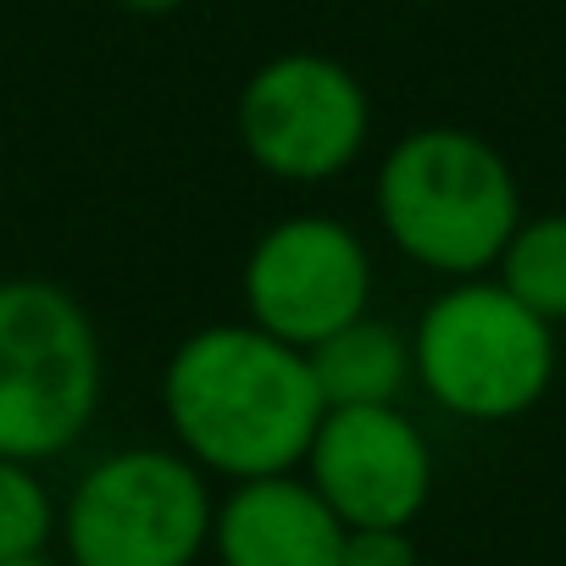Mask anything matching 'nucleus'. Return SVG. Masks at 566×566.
<instances>
[{"label": "nucleus", "mask_w": 566, "mask_h": 566, "mask_svg": "<svg viewBox=\"0 0 566 566\" xmlns=\"http://www.w3.org/2000/svg\"><path fill=\"white\" fill-rule=\"evenodd\" d=\"M123 12H134V18H172V12H184L189 0H117Z\"/></svg>", "instance_id": "4468645a"}, {"label": "nucleus", "mask_w": 566, "mask_h": 566, "mask_svg": "<svg viewBox=\"0 0 566 566\" xmlns=\"http://www.w3.org/2000/svg\"><path fill=\"white\" fill-rule=\"evenodd\" d=\"M244 156L277 184H334L345 178L373 139L367 84L323 51H277L266 56L233 106Z\"/></svg>", "instance_id": "423d86ee"}, {"label": "nucleus", "mask_w": 566, "mask_h": 566, "mask_svg": "<svg viewBox=\"0 0 566 566\" xmlns=\"http://www.w3.org/2000/svg\"><path fill=\"white\" fill-rule=\"evenodd\" d=\"M422 395L461 422H516L555 384V328L500 277H455L411 328Z\"/></svg>", "instance_id": "20e7f679"}, {"label": "nucleus", "mask_w": 566, "mask_h": 566, "mask_svg": "<svg viewBox=\"0 0 566 566\" xmlns=\"http://www.w3.org/2000/svg\"><path fill=\"white\" fill-rule=\"evenodd\" d=\"M301 472L345 527H411L433 494V444L406 406H334Z\"/></svg>", "instance_id": "6e6552de"}, {"label": "nucleus", "mask_w": 566, "mask_h": 566, "mask_svg": "<svg viewBox=\"0 0 566 566\" xmlns=\"http://www.w3.org/2000/svg\"><path fill=\"white\" fill-rule=\"evenodd\" d=\"M494 277L533 317L560 328L566 323V211L522 217L494 261Z\"/></svg>", "instance_id": "9b49d317"}, {"label": "nucleus", "mask_w": 566, "mask_h": 566, "mask_svg": "<svg viewBox=\"0 0 566 566\" xmlns=\"http://www.w3.org/2000/svg\"><path fill=\"white\" fill-rule=\"evenodd\" d=\"M217 489L178 444L106 450L62 500L67 566H200L211 555Z\"/></svg>", "instance_id": "39448f33"}, {"label": "nucleus", "mask_w": 566, "mask_h": 566, "mask_svg": "<svg viewBox=\"0 0 566 566\" xmlns=\"http://www.w3.org/2000/svg\"><path fill=\"white\" fill-rule=\"evenodd\" d=\"M312 378L323 406H400V395L417 384L411 367V334H400L384 317H356L339 334H328L323 345L306 350Z\"/></svg>", "instance_id": "9d476101"}, {"label": "nucleus", "mask_w": 566, "mask_h": 566, "mask_svg": "<svg viewBox=\"0 0 566 566\" xmlns=\"http://www.w3.org/2000/svg\"><path fill=\"white\" fill-rule=\"evenodd\" d=\"M373 290L378 272L367 239L328 211H295L272 222L239 272L244 323L295 350H312L345 323L367 317Z\"/></svg>", "instance_id": "0eeeda50"}, {"label": "nucleus", "mask_w": 566, "mask_h": 566, "mask_svg": "<svg viewBox=\"0 0 566 566\" xmlns=\"http://www.w3.org/2000/svg\"><path fill=\"white\" fill-rule=\"evenodd\" d=\"M323 411L306 350L244 317L195 328L161 367V417L172 444L222 483L301 472Z\"/></svg>", "instance_id": "f257e3e1"}, {"label": "nucleus", "mask_w": 566, "mask_h": 566, "mask_svg": "<svg viewBox=\"0 0 566 566\" xmlns=\"http://www.w3.org/2000/svg\"><path fill=\"white\" fill-rule=\"evenodd\" d=\"M373 217L411 266L455 283L494 272L527 211L511 161L483 134L428 123L400 134L378 161Z\"/></svg>", "instance_id": "f03ea898"}, {"label": "nucleus", "mask_w": 566, "mask_h": 566, "mask_svg": "<svg viewBox=\"0 0 566 566\" xmlns=\"http://www.w3.org/2000/svg\"><path fill=\"white\" fill-rule=\"evenodd\" d=\"M345 533L306 472H272L217 494L211 555L217 566H339Z\"/></svg>", "instance_id": "1a4fd4ad"}, {"label": "nucleus", "mask_w": 566, "mask_h": 566, "mask_svg": "<svg viewBox=\"0 0 566 566\" xmlns=\"http://www.w3.org/2000/svg\"><path fill=\"white\" fill-rule=\"evenodd\" d=\"M339 566H422L411 527H350Z\"/></svg>", "instance_id": "ddd939ff"}, {"label": "nucleus", "mask_w": 566, "mask_h": 566, "mask_svg": "<svg viewBox=\"0 0 566 566\" xmlns=\"http://www.w3.org/2000/svg\"><path fill=\"white\" fill-rule=\"evenodd\" d=\"M56 522H62V500L51 494L40 467L0 455V560L45 555L56 538Z\"/></svg>", "instance_id": "f8f14e48"}, {"label": "nucleus", "mask_w": 566, "mask_h": 566, "mask_svg": "<svg viewBox=\"0 0 566 566\" xmlns=\"http://www.w3.org/2000/svg\"><path fill=\"white\" fill-rule=\"evenodd\" d=\"M0 566H56L51 555H23V560H0Z\"/></svg>", "instance_id": "2eb2a0df"}, {"label": "nucleus", "mask_w": 566, "mask_h": 566, "mask_svg": "<svg viewBox=\"0 0 566 566\" xmlns=\"http://www.w3.org/2000/svg\"><path fill=\"white\" fill-rule=\"evenodd\" d=\"M106 395L95 317L62 283L0 277V455L62 461L84 444Z\"/></svg>", "instance_id": "7ed1b4c3"}]
</instances>
